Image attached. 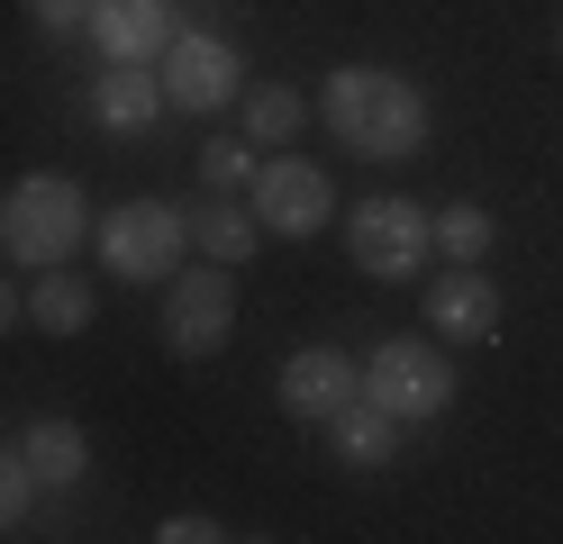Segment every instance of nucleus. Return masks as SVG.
I'll list each match as a JSON object with an SVG mask.
<instances>
[{
  "label": "nucleus",
  "mask_w": 563,
  "mask_h": 544,
  "mask_svg": "<svg viewBox=\"0 0 563 544\" xmlns=\"http://www.w3.org/2000/svg\"><path fill=\"white\" fill-rule=\"evenodd\" d=\"M164 109H173V100H164V73H155V64H110V73L91 82V127H100V136H146Z\"/></svg>",
  "instance_id": "obj_12"
},
{
  "label": "nucleus",
  "mask_w": 563,
  "mask_h": 544,
  "mask_svg": "<svg viewBox=\"0 0 563 544\" xmlns=\"http://www.w3.org/2000/svg\"><path fill=\"white\" fill-rule=\"evenodd\" d=\"M554 46H563V36H554Z\"/></svg>",
  "instance_id": "obj_24"
},
{
  "label": "nucleus",
  "mask_w": 563,
  "mask_h": 544,
  "mask_svg": "<svg viewBox=\"0 0 563 544\" xmlns=\"http://www.w3.org/2000/svg\"><path fill=\"white\" fill-rule=\"evenodd\" d=\"M155 535H164V544H219L228 526H219V518H164Z\"/></svg>",
  "instance_id": "obj_22"
},
{
  "label": "nucleus",
  "mask_w": 563,
  "mask_h": 544,
  "mask_svg": "<svg viewBox=\"0 0 563 544\" xmlns=\"http://www.w3.org/2000/svg\"><path fill=\"white\" fill-rule=\"evenodd\" d=\"M319 119H328L336 145H355L373 164H409V155H428V136H437L428 91H418L409 73H382V64H336L319 82Z\"/></svg>",
  "instance_id": "obj_1"
},
{
  "label": "nucleus",
  "mask_w": 563,
  "mask_h": 544,
  "mask_svg": "<svg viewBox=\"0 0 563 544\" xmlns=\"http://www.w3.org/2000/svg\"><path fill=\"white\" fill-rule=\"evenodd\" d=\"M255 245H264V227H255V209L245 200H228V191H209L200 209H191V254H209V264H255Z\"/></svg>",
  "instance_id": "obj_13"
},
{
  "label": "nucleus",
  "mask_w": 563,
  "mask_h": 544,
  "mask_svg": "<svg viewBox=\"0 0 563 544\" xmlns=\"http://www.w3.org/2000/svg\"><path fill=\"white\" fill-rule=\"evenodd\" d=\"M74 245H91V209L64 173H19L0 191V254L27 273H55Z\"/></svg>",
  "instance_id": "obj_2"
},
{
  "label": "nucleus",
  "mask_w": 563,
  "mask_h": 544,
  "mask_svg": "<svg viewBox=\"0 0 563 544\" xmlns=\"http://www.w3.org/2000/svg\"><path fill=\"white\" fill-rule=\"evenodd\" d=\"M200 181L209 191H245V181H255V145L245 136H209L200 145Z\"/></svg>",
  "instance_id": "obj_19"
},
{
  "label": "nucleus",
  "mask_w": 563,
  "mask_h": 544,
  "mask_svg": "<svg viewBox=\"0 0 563 544\" xmlns=\"http://www.w3.org/2000/svg\"><path fill=\"white\" fill-rule=\"evenodd\" d=\"M19 454H27V471H37V490L82 481V463H91V445H82L74 418H27V426H19Z\"/></svg>",
  "instance_id": "obj_14"
},
{
  "label": "nucleus",
  "mask_w": 563,
  "mask_h": 544,
  "mask_svg": "<svg viewBox=\"0 0 563 544\" xmlns=\"http://www.w3.org/2000/svg\"><path fill=\"white\" fill-rule=\"evenodd\" d=\"M355 390H364V363L345 354V345H300V354H282V418L328 426Z\"/></svg>",
  "instance_id": "obj_9"
},
{
  "label": "nucleus",
  "mask_w": 563,
  "mask_h": 544,
  "mask_svg": "<svg viewBox=\"0 0 563 544\" xmlns=\"http://www.w3.org/2000/svg\"><path fill=\"white\" fill-rule=\"evenodd\" d=\"M91 254H100V273H110V281H173V273H183V254H191V209L136 191L110 218H91Z\"/></svg>",
  "instance_id": "obj_3"
},
{
  "label": "nucleus",
  "mask_w": 563,
  "mask_h": 544,
  "mask_svg": "<svg viewBox=\"0 0 563 544\" xmlns=\"http://www.w3.org/2000/svg\"><path fill=\"white\" fill-rule=\"evenodd\" d=\"M164 100L173 109H228L236 91H245V55L228 46V36H209V27H173V46H164Z\"/></svg>",
  "instance_id": "obj_8"
},
{
  "label": "nucleus",
  "mask_w": 563,
  "mask_h": 544,
  "mask_svg": "<svg viewBox=\"0 0 563 544\" xmlns=\"http://www.w3.org/2000/svg\"><path fill=\"white\" fill-rule=\"evenodd\" d=\"M82 36H91L110 64H164V46H173V0H100Z\"/></svg>",
  "instance_id": "obj_11"
},
{
  "label": "nucleus",
  "mask_w": 563,
  "mask_h": 544,
  "mask_svg": "<svg viewBox=\"0 0 563 544\" xmlns=\"http://www.w3.org/2000/svg\"><path fill=\"white\" fill-rule=\"evenodd\" d=\"M490 236H500V227H490L482 200H445V209H428V245L445 254V264H482Z\"/></svg>",
  "instance_id": "obj_18"
},
{
  "label": "nucleus",
  "mask_w": 563,
  "mask_h": 544,
  "mask_svg": "<svg viewBox=\"0 0 563 544\" xmlns=\"http://www.w3.org/2000/svg\"><path fill=\"white\" fill-rule=\"evenodd\" d=\"M428 336L437 345H490L500 336V281L482 264H445L428 281Z\"/></svg>",
  "instance_id": "obj_10"
},
{
  "label": "nucleus",
  "mask_w": 563,
  "mask_h": 544,
  "mask_svg": "<svg viewBox=\"0 0 563 544\" xmlns=\"http://www.w3.org/2000/svg\"><path fill=\"white\" fill-rule=\"evenodd\" d=\"M245 209H255L264 236H319L328 218H336V191H328L319 164H300L291 145H282L273 164H255V181H245Z\"/></svg>",
  "instance_id": "obj_7"
},
{
  "label": "nucleus",
  "mask_w": 563,
  "mask_h": 544,
  "mask_svg": "<svg viewBox=\"0 0 563 544\" xmlns=\"http://www.w3.org/2000/svg\"><path fill=\"white\" fill-rule=\"evenodd\" d=\"M91 309H100V300H91V281H74L64 264H55L37 290H27V326H46V336H82Z\"/></svg>",
  "instance_id": "obj_17"
},
{
  "label": "nucleus",
  "mask_w": 563,
  "mask_h": 544,
  "mask_svg": "<svg viewBox=\"0 0 563 544\" xmlns=\"http://www.w3.org/2000/svg\"><path fill=\"white\" fill-rule=\"evenodd\" d=\"M236 119H245V145L282 155V145L309 127V100H300V91H282V82H264V91H236Z\"/></svg>",
  "instance_id": "obj_16"
},
{
  "label": "nucleus",
  "mask_w": 563,
  "mask_h": 544,
  "mask_svg": "<svg viewBox=\"0 0 563 544\" xmlns=\"http://www.w3.org/2000/svg\"><path fill=\"white\" fill-rule=\"evenodd\" d=\"M19 318H27V300H19V290H10V281H0V336H10V326H19Z\"/></svg>",
  "instance_id": "obj_23"
},
{
  "label": "nucleus",
  "mask_w": 563,
  "mask_h": 544,
  "mask_svg": "<svg viewBox=\"0 0 563 544\" xmlns=\"http://www.w3.org/2000/svg\"><path fill=\"white\" fill-rule=\"evenodd\" d=\"M164 354H183V363H209L228 336H236V281H228V264H200L191 273H173L164 281Z\"/></svg>",
  "instance_id": "obj_6"
},
{
  "label": "nucleus",
  "mask_w": 563,
  "mask_h": 544,
  "mask_svg": "<svg viewBox=\"0 0 563 544\" xmlns=\"http://www.w3.org/2000/svg\"><path fill=\"white\" fill-rule=\"evenodd\" d=\"M345 245H355V273L364 281H418L428 273V209H418L409 191H373L355 200V218H345Z\"/></svg>",
  "instance_id": "obj_5"
},
{
  "label": "nucleus",
  "mask_w": 563,
  "mask_h": 544,
  "mask_svg": "<svg viewBox=\"0 0 563 544\" xmlns=\"http://www.w3.org/2000/svg\"><path fill=\"white\" fill-rule=\"evenodd\" d=\"M19 10L37 19V27H55V36H64V27H91V10H100V0H19Z\"/></svg>",
  "instance_id": "obj_21"
},
{
  "label": "nucleus",
  "mask_w": 563,
  "mask_h": 544,
  "mask_svg": "<svg viewBox=\"0 0 563 544\" xmlns=\"http://www.w3.org/2000/svg\"><path fill=\"white\" fill-rule=\"evenodd\" d=\"M27 499H37V471H27V454H19V445H0V535H19Z\"/></svg>",
  "instance_id": "obj_20"
},
{
  "label": "nucleus",
  "mask_w": 563,
  "mask_h": 544,
  "mask_svg": "<svg viewBox=\"0 0 563 544\" xmlns=\"http://www.w3.org/2000/svg\"><path fill=\"white\" fill-rule=\"evenodd\" d=\"M364 399H373L382 418H400V426L445 418V409H454V363H445L428 336H382V345L364 354Z\"/></svg>",
  "instance_id": "obj_4"
},
{
  "label": "nucleus",
  "mask_w": 563,
  "mask_h": 544,
  "mask_svg": "<svg viewBox=\"0 0 563 544\" xmlns=\"http://www.w3.org/2000/svg\"><path fill=\"white\" fill-rule=\"evenodd\" d=\"M391 435H400V418H382L364 390H355V399H345V409L328 418V445H336L345 463H355V471H382V463H391Z\"/></svg>",
  "instance_id": "obj_15"
}]
</instances>
